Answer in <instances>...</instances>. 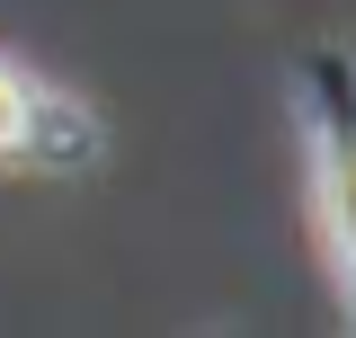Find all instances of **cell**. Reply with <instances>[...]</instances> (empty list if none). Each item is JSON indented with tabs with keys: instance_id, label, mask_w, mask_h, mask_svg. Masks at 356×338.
<instances>
[{
	"instance_id": "1",
	"label": "cell",
	"mask_w": 356,
	"mask_h": 338,
	"mask_svg": "<svg viewBox=\"0 0 356 338\" xmlns=\"http://www.w3.org/2000/svg\"><path fill=\"white\" fill-rule=\"evenodd\" d=\"M330 223H339V258L356 276V143H339V161H330Z\"/></svg>"
},
{
	"instance_id": "2",
	"label": "cell",
	"mask_w": 356,
	"mask_h": 338,
	"mask_svg": "<svg viewBox=\"0 0 356 338\" xmlns=\"http://www.w3.org/2000/svg\"><path fill=\"white\" fill-rule=\"evenodd\" d=\"M18 134H27V89H18L9 72H0V152H9Z\"/></svg>"
}]
</instances>
